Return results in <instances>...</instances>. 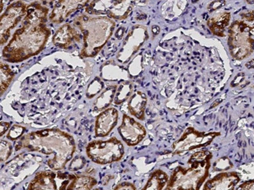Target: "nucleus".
<instances>
[{
	"instance_id": "nucleus-1",
	"label": "nucleus",
	"mask_w": 254,
	"mask_h": 190,
	"mask_svg": "<svg viewBox=\"0 0 254 190\" xmlns=\"http://www.w3.org/2000/svg\"><path fill=\"white\" fill-rule=\"evenodd\" d=\"M75 142L70 134L58 129H46L23 136L15 143L16 150L28 149L53 155L47 165L52 170L60 171L72 159L75 151Z\"/></svg>"
},
{
	"instance_id": "nucleus-2",
	"label": "nucleus",
	"mask_w": 254,
	"mask_h": 190,
	"mask_svg": "<svg viewBox=\"0 0 254 190\" xmlns=\"http://www.w3.org/2000/svg\"><path fill=\"white\" fill-rule=\"evenodd\" d=\"M49 36L50 31L45 24H35L24 19L22 27L15 31L9 44L2 50V55L9 62L25 60L43 49Z\"/></svg>"
},
{
	"instance_id": "nucleus-3",
	"label": "nucleus",
	"mask_w": 254,
	"mask_h": 190,
	"mask_svg": "<svg viewBox=\"0 0 254 190\" xmlns=\"http://www.w3.org/2000/svg\"><path fill=\"white\" fill-rule=\"evenodd\" d=\"M212 154L207 150L195 152L188 161V167L178 166L164 190H199L209 176Z\"/></svg>"
},
{
	"instance_id": "nucleus-4",
	"label": "nucleus",
	"mask_w": 254,
	"mask_h": 190,
	"mask_svg": "<svg viewBox=\"0 0 254 190\" xmlns=\"http://www.w3.org/2000/svg\"><path fill=\"white\" fill-rule=\"evenodd\" d=\"M74 24L81 30L84 40L81 51L82 57H94L105 46L115 31V23L105 16L91 17L83 14L74 20Z\"/></svg>"
},
{
	"instance_id": "nucleus-5",
	"label": "nucleus",
	"mask_w": 254,
	"mask_h": 190,
	"mask_svg": "<svg viewBox=\"0 0 254 190\" xmlns=\"http://www.w3.org/2000/svg\"><path fill=\"white\" fill-rule=\"evenodd\" d=\"M229 51L233 58L243 60L254 51V25L237 20L229 30Z\"/></svg>"
},
{
	"instance_id": "nucleus-6",
	"label": "nucleus",
	"mask_w": 254,
	"mask_h": 190,
	"mask_svg": "<svg viewBox=\"0 0 254 190\" xmlns=\"http://www.w3.org/2000/svg\"><path fill=\"white\" fill-rule=\"evenodd\" d=\"M87 156L98 165L120 161L125 154L123 143L116 137L107 141H92L86 147Z\"/></svg>"
},
{
	"instance_id": "nucleus-7",
	"label": "nucleus",
	"mask_w": 254,
	"mask_h": 190,
	"mask_svg": "<svg viewBox=\"0 0 254 190\" xmlns=\"http://www.w3.org/2000/svg\"><path fill=\"white\" fill-rule=\"evenodd\" d=\"M219 135L220 133L217 132L204 133L197 131L192 127H189L182 137L172 145L173 154H184L186 151L208 146Z\"/></svg>"
},
{
	"instance_id": "nucleus-8",
	"label": "nucleus",
	"mask_w": 254,
	"mask_h": 190,
	"mask_svg": "<svg viewBox=\"0 0 254 190\" xmlns=\"http://www.w3.org/2000/svg\"><path fill=\"white\" fill-rule=\"evenodd\" d=\"M132 10L130 1H93L86 9L89 15H107L109 18L124 20Z\"/></svg>"
},
{
	"instance_id": "nucleus-9",
	"label": "nucleus",
	"mask_w": 254,
	"mask_h": 190,
	"mask_svg": "<svg viewBox=\"0 0 254 190\" xmlns=\"http://www.w3.org/2000/svg\"><path fill=\"white\" fill-rule=\"evenodd\" d=\"M73 176L61 172H41L29 183L28 190H66Z\"/></svg>"
},
{
	"instance_id": "nucleus-10",
	"label": "nucleus",
	"mask_w": 254,
	"mask_h": 190,
	"mask_svg": "<svg viewBox=\"0 0 254 190\" xmlns=\"http://www.w3.org/2000/svg\"><path fill=\"white\" fill-rule=\"evenodd\" d=\"M149 38L147 30L143 26L133 27L124 42L122 49L118 52V59L122 62H127L131 59L144 42Z\"/></svg>"
},
{
	"instance_id": "nucleus-11",
	"label": "nucleus",
	"mask_w": 254,
	"mask_h": 190,
	"mask_svg": "<svg viewBox=\"0 0 254 190\" xmlns=\"http://www.w3.org/2000/svg\"><path fill=\"white\" fill-rule=\"evenodd\" d=\"M27 7L24 2H13L8 6L6 11L1 16V44L7 42L9 32L17 25L23 17H25Z\"/></svg>"
},
{
	"instance_id": "nucleus-12",
	"label": "nucleus",
	"mask_w": 254,
	"mask_h": 190,
	"mask_svg": "<svg viewBox=\"0 0 254 190\" xmlns=\"http://www.w3.org/2000/svg\"><path fill=\"white\" fill-rule=\"evenodd\" d=\"M121 137L127 146H134L143 141L146 130L141 123L127 115H124L122 124L118 127Z\"/></svg>"
},
{
	"instance_id": "nucleus-13",
	"label": "nucleus",
	"mask_w": 254,
	"mask_h": 190,
	"mask_svg": "<svg viewBox=\"0 0 254 190\" xmlns=\"http://www.w3.org/2000/svg\"><path fill=\"white\" fill-rule=\"evenodd\" d=\"M119 113L115 108H108L98 115L96 120L95 132L98 137H104L114 130L118 124Z\"/></svg>"
},
{
	"instance_id": "nucleus-14",
	"label": "nucleus",
	"mask_w": 254,
	"mask_h": 190,
	"mask_svg": "<svg viewBox=\"0 0 254 190\" xmlns=\"http://www.w3.org/2000/svg\"><path fill=\"white\" fill-rule=\"evenodd\" d=\"M240 181L236 172H222L205 183L203 190H235Z\"/></svg>"
},
{
	"instance_id": "nucleus-15",
	"label": "nucleus",
	"mask_w": 254,
	"mask_h": 190,
	"mask_svg": "<svg viewBox=\"0 0 254 190\" xmlns=\"http://www.w3.org/2000/svg\"><path fill=\"white\" fill-rule=\"evenodd\" d=\"M88 1H59L54 6L53 12L50 14V20L53 23L63 22L65 19L77 9L85 6Z\"/></svg>"
},
{
	"instance_id": "nucleus-16",
	"label": "nucleus",
	"mask_w": 254,
	"mask_h": 190,
	"mask_svg": "<svg viewBox=\"0 0 254 190\" xmlns=\"http://www.w3.org/2000/svg\"><path fill=\"white\" fill-rule=\"evenodd\" d=\"M146 104H147V97L146 94L139 91L135 92L129 99L128 105H127L129 112L139 120H144Z\"/></svg>"
},
{
	"instance_id": "nucleus-17",
	"label": "nucleus",
	"mask_w": 254,
	"mask_h": 190,
	"mask_svg": "<svg viewBox=\"0 0 254 190\" xmlns=\"http://www.w3.org/2000/svg\"><path fill=\"white\" fill-rule=\"evenodd\" d=\"M75 30L70 24H64L54 35V44L61 48H68L74 40L77 39Z\"/></svg>"
},
{
	"instance_id": "nucleus-18",
	"label": "nucleus",
	"mask_w": 254,
	"mask_h": 190,
	"mask_svg": "<svg viewBox=\"0 0 254 190\" xmlns=\"http://www.w3.org/2000/svg\"><path fill=\"white\" fill-rule=\"evenodd\" d=\"M231 14L229 12H221L210 17L207 20V26L212 33L217 36H225V31L229 25Z\"/></svg>"
},
{
	"instance_id": "nucleus-19",
	"label": "nucleus",
	"mask_w": 254,
	"mask_h": 190,
	"mask_svg": "<svg viewBox=\"0 0 254 190\" xmlns=\"http://www.w3.org/2000/svg\"><path fill=\"white\" fill-rule=\"evenodd\" d=\"M169 177L163 170H156L151 174L142 190H163L168 184Z\"/></svg>"
},
{
	"instance_id": "nucleus-20",
	"label": "nucleus",
	"mask_w": 254,
	"mask_h": 190,
	"mask_svg": "<svg viewBox=\"0 0 254 190\" xmlns=\"http://www.w3.org/2000/svg\"><path fill=\"white\" fill-rule=\"evenodd\" d=\"M97 180L92 176H74L66 190H92Z\"/></svg>"
},
{
	"instance_id": "nucleus-21",
	"label": "nucleus",
	"mask_w": 254,
	"mask_h": 190,
	"mask_svg": "<svg viewBox=\"0 0 254 190\" xmlns=\"http://www.w3.org/2000/svg\"><path fill=\"white\" fill-rule=\"evenodd\" d=\"M117 86L109 87L108 88L104 91L100 97H98L95 102L94 108L96 111H101V110L108 108L109 105L112 103L113 100H115V95L117 92Z\"/></svg>"
},
{
	"instance_id": "nucleus-22",
	"label": "nucleus",
	"mask_w": 254,
	"mask_h": 190,
	"mask_svg": "<svg viewBox=\"0 0 254 190\" xmlns=\"http://www.w3.org/2000/svg\"><path fill=\"white\" fill-rule=\"evenodd\" d=\"M132 92V86L128 82L122 83L120 86L117 89L116 95H115V104H121L125 101H127L131 96Z\"/></svg>"
},
{
	"instance_id": "nucleus-23",
	"label": "nucleus",
	"mask_w": 254,
	"mask_h": 190,
	"mask_svg": "<svg viewBox=\"0 0 254 190\" xmlns=\"http://www.w3.org/2000/svg\"><path fill=\"white\" fill-rule=\"evenodd\" d=\"M0 71H1L0 73H1V95H2L13 81V73L10 70V68L3 63H1Z\"/></svg>"
},
{
	"instance_id": "nucleus-24",
	"label": "nucleus",
	"mask_w": 254,
	"mask_h": 190,
	"mask_svg": "<svg viewBox=\"0 0 254 190\" xmlns=\"http://www.w3.org/2000/svg\"><path fill=\"white\" fill-rule=\"evenodd\" d=\"M102 88H103V83L100 81V79L96 77L94 81H92V83L89 84L87 91V97L89 98L94 97L98 93H100Z\"/></svg>"
},
{
	"instance_id": "nucleus-25",
	"label": "nucleus",
	"mask_w": 254,
	"mask_h": 190,
	"mask_svg": "<svg viewBox=\"0 0 254 190\" xmlns=\"http://www.w3.org/2000/svg\"><path fill=\"white\" fill-rule=\"evenodd\" d=\"M25 128L18 125H14L12 128L9 130L7 134V138L9 141H18L23 137Z\"/></svg>"
},
{
	"instance_id": "nucleus-26",
	"label": "nucleus",
	"mask_w": 254,
	"mask_h": 190,
	"mask_svg": "<svg viewBox=\"0 0 254 190\" xmlns=\"http://www.w3.org/2000/svg\"><path fill=\"white\" fill-rule=\"evenodd\" d=\"M12 146L6 141H1V161H5L11 155Z\"/></svg>"
},
{
	"instance_id": "nucleus-27",
	"label": "nucleus",
	"mask_w": 254,
	"mask_h": 190,
	"mask_svg": "<svg viewBox=\"0 0 254 190\" xmlns=\"http://www.w3.org/2000/svg\"><path fill=\"white\" fill-rule=\"evenodd\" d=\"M85 160L84 157H77L74 158L73 161L70 163V170L71 171H77L82 168L85 165Z\"/></svg>"
},
{
	"instance_id": "nucleus-28",
	"label": "nucleus",
	"mask_w": 254,
	"mask_h": 190,
	"mask_svg": "<svg viewBox=\"0 0 254 190\" xmlns=\"http://www.w3.org/2000/svg\"><path fill=\"white\" fill-rule=\"evenodd\" d=\"M114 190H136V187H134L132 183L125 182L118 185Z\"/></svg>"
},
{
	"instance_id": "nucleus-29",
	"label": "nucleus",
	"mask_w": 254,
	"mask_h": 190,
	"mask_svg": "<svg viewBox=\"0 0 254 190\" xmlns=\"http://www.w3.org/2000/svg\"><path fill=\"white\" fill-rule=\"evenodd\" d=\"M236 190H254V180H250L242 183Z\"/></svg>"
},
{
	"instance_id": "nucleus-30",
	"label": "nucleus",
	"mask_w": 254,
	"mask_h": 190,
	"mask_svg": "<svg viewBox=\"0 0 254 190\" xmlns=\"http://www.w3.org/2000/svg\"><path fill=\"white\" fill-rule=\"evenodd\" d=\"M9 126H10V123H1V132H0V136L2 137L6 131H7L8 129L9 128Z\"/></svg>"
},
{
	"instance_id": "nucleus-31",
	"label": "nucleus",
	"mask_w": 254,
	"mask_h": 190,
	"mask_svg": "<svg viewBox=\"0 0 254 190\" xmlns=\"http://www.w3.org/2000/svg\"><path fill=\"white\" fill-rule=\"evenodd\" d=\"M102 190V189H100V188H96V189H94V190Z\"/></svg>"
}]
</instances>
